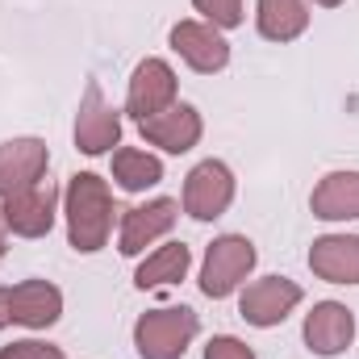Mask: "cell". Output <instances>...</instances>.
I'll use <instances>...</instances> for the list:
<instances>
[{"label": "cell", "instance_id": "6da1fadb", "mask_svg": "<svg viewBox=\"0 0 359 359\" xmlns=\"http://www.w3.org/2000/svg\"><path fill=\"white\" fill-rule=\"evenodd\" d=\"M113 188L96 172H76L63 192V217H67V243L80 255H96L109 247L113 234Z\"/></svg>", "mask_w": 359, "mask_h": 359}, {"label": "cell", "instance_id": "7a4b0ae2", "mask_svg": "<svg viewBox=\"0 0 359 359\" xmlns=\"http://www.w3.org/2000/svg\"><path fill=\"white\" fill-rule=\"evenodd\" d=\"M196 334H201L196 309H188V305L147 309L134 322V351H138V359H184Z\"/></svg>", "mask_w": 359, "mask_h": 359}, {"label": "cell", "instance_id": "3957f363", "mask_svg": "<svg viewBox=\"0 0 359 359\" xmlns=\"http://www.w3.org/2000/svg\"><path fill=\"white\" fill-rule=\"evenodd\" d=\"M255 264H259V251H255V243L247 234L213 238L209 251H205V264H201V292L213 297V301L234 297L247 284V276L255 271Z\"/></svg>", "mask_w": 359, "mask_h": 359}, {"label": "cell", "instance_id": "277c9868", "mask_svg": "<svg viewBox=\"0 0 359 359\" xmlns=\"http://www.w3.org/2000/svg\"><path fill=\"white\" fill-rule=\"evenodd\" d=\"M59 201L63 196H59V188H55L50 176L29 184V188H21V192H13V196H4L0 201V213H4L8 234H17V238H46L55 230Z\"/></svg>", "mask_w": 359, "mask_h": 359}, {"label": "cell", "instance_id": "5b68a950", "mask_svg": "<svg viewBox=\"0 0 359 359\" xmlns=\"http://www.w3.org/2000/svg\"><path fill=\"white\" fill-rule=\"evenodd\" d=\"M305 301L301 284L288 276H259L238 292V318L255 330H271L280 322H288V313Z\"/></svg>", "mask_w": 359, "mask_h": 359}, {"label": "cell", "instance_id": "8992f818", "mask_svg": "<svg viewBox=\"0 0 359 359\" xmlns=\"http://www.w3.org/2000/svg\"><path fill=\"white\" fill-rule=\"evenodd\" d=\"M234 192H238V184H234L230 163H222V159H201V163L184 176V213H188L192 222H213V217H222V213L234 205Z\"/></svg>", "mask_w": 359, "mask_h": 359}, {"label": "cell", "instance_id": "52a82bcc", "mask_svg": "<svg viewBox=\"0 0 359 359\" xmlns=\"http://www.w3.org/2000/svg\"><path fill=\"white\" fill-rule=\"evenodd\" d=\"M76 151L80 155H109L113 147H121V113L104 100V92L96 80L84 84L80 109H76Z\"/></svg>", "mask_w": 359, "mask_h": 359}, {"label": "cell", "instance_id": "ba28073f", "mask_svg": "<svg viewBox=\"0 0 359 359\" xmlns=\"http://www.w3.org/2000/svg\"><path fill=\"white\" fill-rule=\"evenodd\" d=\"M176 217H180V201H172V196H155V201H147V205L126 209V213H121V230H117V251H121L126 259L142 255L147 247H155L159 238L172 234Z\"/></svg>", "mask_w": 359, "mask_h": 359}, {"label": "cell", "instance_id": "9c48e42d", "mask_svg": "<svg viewBox=\"0 0 359 359\" xmlns=\"http://www.w3.org/2000/svg\"><path fill=\"white\" fill-rule=\"evenodd\" d=\"M168 42H172V50H176L196 76H217L230 63V42L209 21H192V17L188 21H176L172 34H168Z\"/></svg>", "mask_w": 359, "mask_h": 359}, {"label": "cell", "instance_id": "30bf717a", "mask_svg": "<svg viewBox=\"0 0 359 359\" xmlns=\"http://www.w3.org/2000/svg\"><path fill=\"white\" fill-rule=\"evenodd\" d=\"M176 92H180V80H176V72H172V63L151 55V59H142V63L134 67V76H130L126 113H130L134 121H147V117L172 109V104H176Z\"/></svg>", "mask_w": 359, "mask_h": 359}, {"label": "cell", "instance_id": "8fae6325", "mask_svg": "<svg viewBox=\"0 0 359 359\" xmlns=\"http://www.w3.org/2000/svg\"><path fill=\"white\" fill-rule=\"evenodd\" d=\"M301 339L313 355L334 359L343 355L351 343H355V313L343 305V301H318L309 313H305V326H301Z\"/></svg>", "mask_w": 359, "mask_h": 359}, {"label": "cell", "instance_id": "7c38bea8", "mask_svg": "<svg viewBox=\"0 0 359 359\" xmlns=\"http://www.w3.org/2000/svg\"><path fill=\"white\" fill-rule=\"evenodd\" d=\"M46 168H50V147L42 138L25 134V138L0 142V201L46 180Z\"/></svg>", "mask_w": 359, "mask_h": 359}, {"label": "cell", "instance_id": "4fadbf2b", "mask_svg": "<svg viewBox=\"0 0 359 359\" xmlns=\"http://www.w3.org/2000/svg\"><path fill=\"white\" fill-rule=\"evenodd\" d=\"M138 130H142V138H147L151 147H159L163 155H188V151L201 142L205 121H201V113H196L192 104L176 100L172 109H163V113L138 121Z\"/></svg>", "mask_w": 359, "mask_h": 359}, {"label": "cell", "instance_id": "5bb4252c", "mask_svg": "<svg viewBox=\"0 0 359 359\" xmlns=\"http://www.w3.org/2000/svg\"><path fill=\"white\" fill-rule=\"evenodd\" d=\"M8 309H13V326L50 330L63 318V292L50 280H21L8 288Z\"/></svg>", "mask_w": 359, "mask_h": 359}, {"label": "cell", "instance_id": "9a60e30c", "mask_svg": "<svg viewBox=\"0 0 359 359\" xmlns=\"http://www.w3.org/2000/svg\"><path fill=\"white\" fill-rule=\"evenodd\" d=\"M309 271L326 284H359V234H322L309 247Z\"/></svg>", "mask_w": 359, "mask_h": 359}, {"label": "cell", "instance_id": "2e32d148", "mask_svg": "<svg viewBox=\"0 0 359 359\" xmlns=\"http://www.w3.org/2000/svg\"><path fill=\"white\" fill-rule=\"evenodd\" d=\"M318 222H359V172H326L309 192Z\"/></svg>", "mask_w": 359, "mask_h": 359}, {"label": "cell", "instance_id": "e0dca14e", "mask_svg": "<svg viewBox=\"0 0 359 359\" xmlns=\"http://www.w3.org/2000/svg\"><path fill=\"white\" fill-rule=\"evenodd\" d=\"M255 29L268 42H297L309 29L305 0H255Z\"/></svg>", "mask_w": 359, "mask_h": 359}, {"label": "cell", "instance_id": "ac0fdd59", "mask_svg": "<svg viewBox=\"0 0 359 359\" xmlns=\"http://www.w3.org/2000/svg\"><path fill=\"white\" fill-rule=\"evenodd\" d=\"M192 268V251L184 247V243H168V247H159V251H151L138 271H134V288H168V284H180L184 276Z\"/></svg>", "mask_w": 359, "mask_h": 359}, {"label": "cell", "instance_id": "d6986e66", "mask_svg": "<svg viewBox=\"0 0 359 359\" xmlns=\"http://www.w3.org/2000/svg\"><path fill=\"white\" fill-rule=\"evenodd\" d=\"M113 180L121 192H147L163 180V159L138 147H117L113 151Z\"/></svg>", "mask_w": 359, "mask_h": 359}, {"label": "cell", "instance_id": "ffe728a7", "mask_svg": "<svg viewBox=\"0 0 359 359\" xmlns=\"http://www.w3.org/2000/svg\"><path fill=\"white\" fill-rule=\"evenodd\" d=\"M192 8L201 13V21H209L217 29H238L243 25V0H192Z\"/></svg>", "mask_w": 359, "mask_h": 359}, {"label": "cell", "instance_id": "44dd1931", "mask_svg": "<svg viewBox=\"0 0 359 359\" xmlns=\"http://www.w3.org/2000/svg\"><path fill=\"white\" fill-rule=\"evenodd\" d=\"M0 359H67V355H63V347H55V343H42V339H21V343L0 347Z\"/></svg>", "mask_w": 359, "mask_h": 359}, {"label": "cell", "instance_id": "7402d4cb", "mask_svg": "<svg viewBox=\"0 0 359 359\" xmlns=\"http://www.w3.org/2000/svg\"><path fill=\"white\" fill-rule=\"evenodd\" d=\"M205 359H255V351L234 334H213L205 343Z\"/></svg>", "mask_w": 359, "mask_h": 359}, {"label": "cell", "instance_id": "603a6c76", "mask_svg": "<svg viewBox=\"0 0 359 359\" xmlns=\"http://www.w3.org/2000/svg\"><path fill=\"white\" fill-rule=\"evenodd\" d=\"M13 326V309H8V288H0V330Z\"/></svg>", "mask_w": 359, "mask_h": 359}, {"label": "cell", "instance_id": "cb8c5ba5", "mask_svg": "<svg viewBox=\"0 0 359 359\" xmlns=\"http://www.w3.org/2000/svg\"><path fill=\"white\" fill-rule=\"evenodd\" d=\"M4 243H8V226H4V213H0V259H4V251H8Z\"/></svg>", "mask_w": 359, "mask_h": 359}, {"label": "cell", "instance_id": "d4e9b609", "mask_svg": "<svg viewBox=\"0 0 359 359\" xmlns=\"http://www.w3.org/2000/svg\"><path fill=\"white\" fill-rule=\"evenodd\" d=\"M313 4H322V8H339V4H347V0H313Z\"/></svg>", "mask_w": 359, "mask_h": 359}]
</instances>
